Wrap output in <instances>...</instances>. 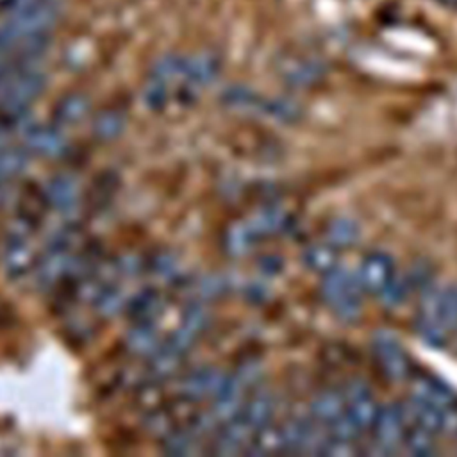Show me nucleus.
<instances>
[{
	"mask_svg": "<svg viewBox=\"0 0 457 457\" xmlns=\"http://www.w3.org/2000/svg\"><path fill=\"white\" fill-rule=\"evenodd\" d=\"M407 407L416 423L434 436L457 432V395L439 378L420 377Z\"/></svg>",
	"mask_w": 457,
	"mask_h": 457,
	"instance_id": "obj_1",
	"label": "nucleus"
},
{
	"mask_svg": "<svg viewBox=\"0 0 457 457\" xmlns=\"http://www.w3.org/2000/svg\"><path fill=\"white\" fill-rule=\"evenodd\" d=\"M416 330L427 345L445 346L457 332V287L446 286L427 293L423 298Z\"/></svg>",
	"mask_w": 457,
	"mask_h": 457,
	"instance_id": "obj_2",
	"label": "nucleus"
},
{
	"mask_svg": "<svg viewBox=\"0 0 457 457\" xmlns=\"http://www.w3.org/2000/svg\"><path fill=\"white\" fill-rule=\"evenodd\" d=\"M321 296L328 309L345 321H352L359 316L362 305V287L357 273L336 266L323 275Z\"/></svg>",
	"mask_w": 457,
	"mask_h": 457,
	"instance_id": "obj_3",
	"label": "nucleus"
},
{
	"mask_svg": "<svg viewBox=\"0 0 457 457\" xmlns=\"http://www.w3.org/2000/svg\"><path fill=\"white\" fill-rule=\"evenodd\" d=\"M411 427L407 403H395L378 409L373 423V441L378 453L403 452V443Z\"/></svg>",
	"mask_w": 457,
	"mask_h": 457,
	"instance_id": "obj_4",
	"label": "nucleus"
},
{
	"mask_svg": "<svg viewBox=\"0 0 457 457\" xmlns=\"http://www.w3.org/2000/svg\"><path fill=\"white\" fill-rule=\"evenodd\" d=\"M45 87V75L36 66H25L9 75L2 86V109L9 116H23L25 109Z\"/></svg>",
	"mask_w": 457,
	"mask_h": 457,
	"instance_id": "obj_5",
	"label": "nucleus"
},
{
	"mask_svg": "<svg viewBox=\"0 0 457 457\" xmlns=\"http://www.w3.org/2000/svg\"><path fill=\"white\" fill-rule=\"evenodd\" d=\"M345 395V409H346V420L353 430V434L359 437L364 432L373 428L378 407L375 405L371 391L362 382H350L343 389Z\"/></svg>",
	"mask_w": 457,
	"mask_h": 457,
	"instance_id": "obj_6",
	"label": "nucleus"
},
{
	"mask_svg": "<svg viewBox=\"0 0 457 457\" xmlns=\"http://www.w3.org/2000/svg\"><path fill=\"white\" fill-rule=\"evenodd\" d=\"M395 277V262L391 255L380 250L370 252L357 270V278L361 282L362 291L378 296L384 295V291L391 286Z\"/></svg>",
	"mask_w": 457,
	"mask_h": 457,
	"instance_id": "obj_7",
	"label": "nucleus"
},
{
	"mask_svg": "<svg viewBox=\"0 0 457 457\" xmlns=\"http://www.w3.org/2000/svg\"><path fill=\"white\" fill-rule=\"evenodd\" d=\"M375 359L380 366V370L395 380H402L411 373V361L407 353L403 352L402 345H398L396 339H393L387 334H382L373 343Z\"/></svg>",
	"mask_w": 457,
	"mask_h": 457,
	"instance_id": "obj_8",
	"label": "nucleus"
},
{
	"mask_svg": "<svg viewBox=\"0 0 457 457\" xmlns=\"http://www.w3.org/2000/svg\"><path fill=\"white\" fill-rule=\"evenodd\" d=\"M246 384L237 377H227L221 389L214 395V407H212V414L216 420L221 421H230L232 418H236V414L239 412L241 405H243V391H245Z\"/></svg>",
	"mask_w": 457,
	"mask_h": 457,
	"instance_id": "obj_9",
	"label": "nucleus"
},
{
	"mask_svg": "<svg viewBox=\"0 0 457 457\" xmlns=\"http://www.w3.org/2000/svg\"><path fill=\"white\" fill-rule=\"evenodd\" d=\"M218 73H220V61L211 54H198L189 61H186L184 79L193 89L209 86L218 77Z\"/></svg>",
	"mask_w": 457,
	"mask_h": 457,
	"instance_id": "obj_10",
	"label": "nucleus"
},
{
	"mask_svg": "<svg viewBox=\"0 0 457 457\" xmlns=\"http://www.w3.org/2000/svg\"><path fill=\"white\" fill-rule=\"evenodd\" d=\"M25 141H27V146L34 154L46 155V157L59 155L66 146L64 136L57 129H52V127H32L27 132Z\"/></svg>",
	"mask_w": 457,
	"mask_h": 457,
	"instance_id": "obj_11",
	"label": "nucleus"
},
{
	"mask_svg": "<svg viewBox=\"0 0 457 457\" xmlns=\"http://www.w3.org/2000/svg\"><path fill=\"white\" fill-rule=\"evenodd\" d=\"M225 378L227 377L216 370H200L196 373H191L184 380V393L189 398H204L216 395L221 389Z\"/></svg>",
	"mask_w": 457,
	"mask_h": 457,
	"instance_id": "obj_12",
	"label": "nucleus"
},
{
	"mask_svg": "<svg viewBox=\"0 0 457 457\" xmlns=\"http://www.w3.org/2000/svg\"><path fill=\"white\" fill-rule=\"evenodd\" d=\"M273 409H275L273 396L266 391H261V393L253 395L252 400L245 405L243 418L252 427V430L259 434L261 430H264L268 427V423L273 416Z\"/></svg>",
	"mask_w": 457,
	"mask_h": 457,
	"instance_id": "obj_13",
	"label": "nucleus"
},
{
	"mask_svg": "<svg viewBox=\"0 0 457 457\" xmlns=\"http://www.w3.org/2000/svg\"><path fill=\"white\" fill-rule=\"evenodd\" d=\"M48 202L59 211H70L77 204V184L73 179L61 175L55 177L46 187Z\"/></svg>",
	"mask_w": 457,
	"mask_h": 457,
	"instance_id": "obj_14",
	"label": "nucleus"
},
{
	"mask_svg": "<svg viewBox=\"0 0 457 457\" xmlns=\"http://www.w3.org/2000/svg\"><path fill=\"white\" fill-rule=\"evenodd\" d=\"M303 261L305 264L318 271V273H328L330 270H334L337 264V252L336 246L330 241L325 243H314L311 245L305 253H303Z\"/></svg>",
	"mask_w": 457,
	"mask_h": 457,
	"instance_id": "obj_15",
	"label": "nucleus"
},
{
	"mask_svg": "<svg viewBox=\"0 0 457 457\" xmlns=\"http://www.w3.org/2000/svg\"><path fill=\"white\" fill-rule=\"evenodd\" d=\"M70 264V257L64 252L62 246H54L52 252H48L45 255V259L39 264L37 270V277L41 280V284H52L55 282L66 270Z\"/></svg>",
	"mask_w": 457,
	"mask_h": 457,
	"instance_id": "obj_16",
	"label": "nucleus"
},
{
	"mask_svg": "<svg viewBox=\"0 0 457 457\" xmlns=\"http://www.w3.org/2000/svg\"><path fill=\"white\" fill-rule=\"evenodd\" d=\"M32 264V252L23 239H14L4 253V266L9 275H21Z\"/></svg>",
	"mask_w": 457,
	"mask_h": 457,
	"instance_id": "obj_17",
	"label": "nucleus"
},
{
	"mask_svg": "<svg viewBox=\"0 0 457 457\" xmlns=\"http://www.w3.org/2000/svg\"><path fill=\"white\" fill-rule=\"evenodd\" d=\"M157 332L150 323L137 325L127 337V346L137 355H152L157 346Z\"/></svg>",
	"mask_w": 457,
	"mask_h": 457,
	"instance_id": "obj_18",
	"label": "nucleus"
},
{
	"mask_svg": "<svg viewBox=\"0 0 457 457\" xmlns=\"http://www.w3.org/2000/svg\"><path fill=\"white\" fill-rule=\"evenodd\" d=\"M87 109H89V102L84 95H79V93L68 95L57 105V120L68 125L77 123L87 114Z\"/></svg>",
	"mask_w": 457,
	"mask_h": 457,
	"instance_id": "obj_19",
	"label": "nucleus"
},
{
	"mask_svg": "<svg viewBox=\"0 0 457 457\" xmlns=\"http://www.w3.org/2000/svg\"><path fill=\"white\" fill-rule=\"evenodd\" d=\"M27 162L29 157L21 148H0V182L20 175Z\"/></svg>",
	"mask_w": 457,
	"mask_h": 457,
	"instance_id": "obj_20",
	"label": "nucleus"
},
{
	"mask_svg": "<svg viewBox=\"0 0 457 457\" xmlns=\"http://www.w3.org/2000/svg\"><path fill=\"white\" fill-rule=\"evenodd\" d=\"M180 357H182V352H179L175 346L168 343L166 346L152 353V373L157 377L171 375L177 370Z\"/></svg>",
	"mask_w": 457,
	"mask_h": 457,
	"instance_id": "obj_21",
	"label": "nucleus"
},
{
	"mask_svg": "<svg viewBox=\"0 0 457 457\" xmlns=\"http://www.w3.org/2000/svg\"><path fill=\"white\" fill-rule=\"evenodd\" d=\"M184 70H186V61L177 57V55H166L161 57L154 68H152V77L170 84L171 80H175L177 77H184Z\"/></svg>",
	"mask_w": 457,
	"mask_h": 457,
	"instance_id": "obj_22",
	"label": "nucleus"
},
{
	"mask_svg": "<svg viewBox=\"0 0 457 457\" xmlns=\"http://www.w3.org/2000/svg\"><path fill=\"white\" fill-rule=\"evenodd\" d=\"M357 239V227L350 220H336L328 228V241L337 246H350Z\"/></svg>",
	"mask_w": 457,
	"mask_h": 457,
	"instance_id": "obj_23",
	"label": "nucleus"
},
{
	"mask_svg": "<svg viewBox=\"0 0 457 457\" xmlns=\"http://www.w3.org/2000/svg\"><path fill=\"white\" fill-rule=\"evenodd\" d=\"M123 130V120L118 112H102L96 120H95V132L96 136H100L102 139H112L116 137L120 132Z\"/></svg>",
	"mask_w": 457,
	"mask_h": 457,
	"instance_id": "obj_24",
	"label": "nucleus"
},
{
	"mask_svg": "<svg viewBox=\"0 0 457 457\" xmlns=\"http://www.w3.org/2000/svg\"><path fill=\"white\" fill-rule=\"evenodd\" d=\"M166 98H168V84L150 77V80H148V84L145 86V91H143V100H145L146 107L159 109L166 104Z\"/></svg>",
	"mask_w": 457,
	"mask_h": 457,
	"instance_id": "obj_25",
	"label": "nucleus"
},
{
	"mask_svg": "<svg viewBox=\"0 0 457 457\" xmlns=\"http://www.w3.org/2000/svg\"><path fill=\"white\" fill-rule=\"evenodd\" d=\"M123 305V295L118 289H105L98 296V307L104 314H116Z\"/></svg>",
	"mask_w": 457,
	"mask_h": 457,
	"instance_id": "obj_26",
	"label": "nucleus"
},
{
	"mask_svg": "<svg viewBox=\"0 0 457 457\" xmlns=\"http://www.w3.org/2000/svg\"><path fill=\"white\" fill-rule=\"evenodd\" d=\"M164 450L170 452V453H195L196 452V441L191 436L175 434L166 441Z\"/></svg>",
	"mask_w": 457,
	"mask_h": 457,
	"instance_id": "obj_27",
	"label": "nucleus"
},
{
	"mask_svg": "<svg viewBox=\"0 0 457 457\" xmlns=\"http://www.w3.org/2000/svg\"><path fill=\"white\" fill-rule=\"evenodd\" d=\"M205 320H207V316L202 307H191L184 316L182 328L191 332L193 336H198V332H202V328L205 327Z\"/></svg>",
	"mask_w": 457,
	"mask_h": 457,
	"instance_id": "obj_28",
	"label": "nucleus"
},
{
	"mask_svg": "<svg viewBox=\"0 0 457 457\" xmlns=\"http://www.w3.org/2000/svg\"><path fill=\"white\" fill-rule=\"evenodd\" d=\"M34 2L36 0H0V18L7 20V18L21 12Z\"/></svg>",
	"mask_w": 457,
	"mask_h": 457,
	"instance_id": "obj_29",
	"label": "nucleus"
},
{
	"mask_svg": "<svg viewBox=\"0 0 457 457\" xmlns=\"http://www.w3.org/2000/svg\"><path fill=\"white\" fill-rule=\"evenodd\" d=\"M154 270H155V273L161 275L162 278H164V277H173V275H175V261L162 255V257L157 259Z\"/></svg>",
	"mask_w": 457,
	"mask_h": 457,
	"instance_id": "obj_30",
	"label": "nucleus"
}]
</instances>
